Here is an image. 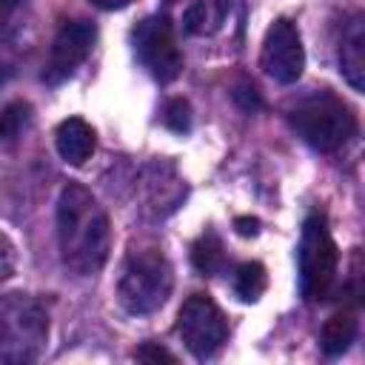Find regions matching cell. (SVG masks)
I'll list each match as a JSON object with an SVG mask.
<instances>
[{
  "mask_svg": "<svg viewBox=\"0 0 365 365\" xmlns=\"http://www.w3.org/2000/svg\"><path fill=\"white\" fill-rule=\"evenodd\" d=\"M163 120H165V125H168L171 131H180V134L188 131V128H191V106H188V100H182V97L168 100Z\"/></svg>",
  "mask_w": 365,
  "mask_h": 365,
  "instance_id": "16",
  "label": "cell"
},
{
  "mask_svg": "<svg viewBox=\"0 0 365 365\" xmlns=\"http://www.w3.org/2000/svg\"><path fill=\"white\" fill-rule=\"evenodd\" d=\"M234 228H237L240 237H257L259 234V220L257 217H237Z\"/></svg>",
  "mask_w": 365,
  "mask_h": 365,
  "instance_id": "18",
  "label": "cell"
},
{
  "mask_svg": "<svg viewBox=\"0 0 365 365\" xmlns=\"http://www.w3.org/2000/svg\"><path fill=\"white\" fill-rule=\"evenodd\" d=\"M191 262L200 274L205 277H217L222 274L225 268V248H222V240L214 234V231H202L197 237V242L191 245Z\"/></svg>",
  "mask_w": 365,
  "mask_h": 365,
  "instance_id": "13",
  "label": "cell"
},
{
  "mask_svg": "<svg viewBox=\"0 0 365 365\" xmlns=\"http://www.w3.org/2000/svg\"><path fill=\"white\" fill-rule=\"evenodd\" d=\"M268 288V274L262 262H240L234 271V294L242 302H257Z\"/></svg>",
  "mask_w": 365,
  "mask_h": 365,
  "instance_id": "14",
  "label": "cell"
},
{
  "mask_svg": "<svg viewBox=\"0 0 365 365\" xmlns=\"http://www.w3.org/2000/svg\"><path fill=\"white\" fill-rule=\"evenodd\" d=\"M97 40V29L88 20H68L60 26V31L51 40L48 60L43 68V80L57 86L66 77L74 74V68L91 54V46Z\"/></svg>",
  "mask_w": 365,
  "mask_h": 365,
  "instance_id": "9",
  "label": "cell"
},
{
  "mask_svg": "<svg viewBox=\"0 0 365 365\" xmlns=\"http://www.w3.org/2000/svg\"><path fill=\"white\" fill-rule=\"evenodd\" d=\"M134 54L140 66L157 80V83H171L182 71V54L174 37V23L168 14H151L140 20L131 31Z\"/></svg>",
  "mask_w": 365,
  "mask_h": 365,
  "instance_id": "6",
  "label": "cell"
},
{
  "mask_svg": "<svg viewBox=\"0 0 365 365\" xmlns=\"http://www.w3.org/2000/svg\"><path fill=\"white\" fill-rule=\"evenodd\" d=\"M354 336H356V319L348 314H334L331 319H325L319 331V348L325 356H339L351 348Z\"/></svg>",
  "mask_w": 365,
  "mask_h": 365,
  "instance_id": "12",
  "label": "cell"
},
{
  "mask_svg": "<svg viewBox=\"0 0 365 365\" xmlns=\"http://www.w3.org/2000/svg\"><path fill=\"white\" fill-rule=\"evenodd\" d=\"M339 71L342 77L365 91V14H354L345 20L342 34H339V48H336Z\"/></svg>",
  "mask_w": 365,
  "mask_h": 365,
  "instance_id": "10",
  "label": "cell"
},
{
  "mask_svg": "<svg viewBox=\"0 0 365 365\" xmlns=\"http://www.w3.org/2000/svg\"><path fill=\"white\" fill-rule=\"evenodd\" d=\"M46 336H48L46 311L23 294H9L0 305V359L9 365L31 362L40 356Z\"/></svg>",
  "mask_w": 365,
  "mask_h": 365,
  "instance_id": "4",
  "label": "cell"
},
{
  "mask_svg": "<svg viewBox=\"0 0 365 365\" xmlns=\"http://www.w3.org/2000/svg\"><path fill=\"white\" fill-rule=\"evenodd\" d=\"M288 123L311 148L325 154L342 148L356 131V117L351 106L328 88L299 97L288 108Z\"/></svg>",
  "mask_w": 365,
  "mask_h": 365,
  "instance_id": "2",
  "label": "cell"
},
{
  "mask_svg": "<svg viewBox=\"0 0 365 365\" xmlns=\"http://www.w3.org/2000/svg\"><path fill=\"white\" fill-rule=\"evenodd\" d=\"M171 288H174V274L160 251L143 248L125 257L117 279V299L128 314L143 317L160 311L171 297Z\"/></svg>",
  "mask_w": 365,
  "mask_h": 365,
  "instance_id": "3",
  "label": "cell"
},
{
  "mask_svg": "<svg viewBox=\"0 0 365 365\" xmlns=\"http://www.w3.org/2000/svg\"><path fill=\"white\" fill-rule=\"evenodd\" d=\"M297 259H299V294L308 302L325 299L336 282L339 251L328 231V220L322 214H311L302 222Z\"/></svg>",
  "mask_w": 365,
  "mask_h": 365,
  "instance_id": "5",
  "label": "cell"
},
{
  "mask_svg": "<svg viewBox=\"0 0 365 365\" xmlns=\"http://www.w3.org/2000/svg\"><path fill=\"white\" fill-rule=\"evenodd\" d=\"M111 225L97 197L68 182L57 200V248L63 265L77 277L97 274L108 259Z\"/></svg>",
  "mask_w": 365,
  "mask_h": 365,
  "instance_id": "1",
  "label": "cell"
},
{
  "mask_svg": "<svg viewBox=\"0 0 365 365\" xmlns=\"http://www.w3.org/2000/svg\"><path fill=\"white\" fill-rule=\"evenodd\" d=\"M177 334L194 356L205 359L228 339V322L208 294H191L177 314Z\"/></svg>",
  "mask_w": 365,
  "mask_h": 365,
  "instance_id": "7",
  "label": "cell"
},
{
  "mask_svg": "<svg viewBox=\"0 0 365 365\" xmlns=\"http://www.w3.org/2000/svg\"><path fill=\"white\" fill-rule=\"evenodd\" d=\"M259 66L268 77H274L282 86H291L302 77L305 68V48L299 40V31L291 20L279 17L268 26L262 51H259Z\"/></svg>",
  "mask_w": 365,
  "mask_h": 365,
  "instance_id": "8",
  "label": "cell"
},
{
  "mask_svg": "<svg viewBox=\"0 0 365 365\" xmlns=\"http://www.w3.org/2000/svg\"><path fill=\"white\" fill-rule=\"evenodd\" d=\"M134 359H140V362H177V356L168 348L157 345V342H143L134 351Z\"/></svg>",
  "mask_w": 365,
  "mask_h": 365,
  "instance_id": "17",
  "label": "cell"
},
{
  "mask_svg": "<svg viewBox=\"0 0 365 365\" xmlns=\"http://www.w3.org/2000/svg\"><path fill=\"white\" fill-rule=\"evenodd\" d=\"M29 120H31V106L29 103H23V100L9 103L3 108V114H0V134H3V140L11 143L17 134H23V128L29 125Z\"/></svg>",
  "mask_w": 365,
  "mask_h": 365,
  "instance_id": "15",
  "label": "cell"
},
{
  "mask_svg": "<svg viewBox=\"0 0 365 365\" xmlns=\"http://www.w3.org/2000/svg\"><path fill=\"white\" fill-rule=\"evenodd\" d=\"M14 6H17V0H3V17H9Z\"/></svg>",
  "mask_w": 365,
  "mask_h": 365,
  "instance_id": "21",
  "label": "cell"
},
{
  "mask_svg": "<svg viewBox=\"0 0 365 365\" xmlns=\"http://www.w3.org/2000/svg\"><path fill=\"white\" fill-rule=\"evenodd\" d=\"M3 257H6L3 277H11V242H9V237H3Z\"/></svg>",
  "mask_w": 365,
  "mask_h": 365,
  "instance_id": "19",
  "label": "cell"
},
{
  "mask_svg": "<svg viewBox=\"0 0 365 365\" xmlns=\"http://www.w3.org/2000/svg\"><path fill=\"white\" fill-rule=\"evenodd\" d=\"M94 6H100V9H108V11H114V9H123V6H128L131 0H91Z\"/></svg>",
  "mask_w": 365,
  "mask_h": 365,
  "instance_id": "20",
  "label": "cell"
},
{
  "mask_svg": "<svg viewBox=\"0 0 365 365\" xmlns=\"http://www.w3.org/2000/svg\"><path fill=\"white\" fill-rule=\"evenodd\" d=\"M54 145H57V154L68 163V165H83L91 154H94V145H97V134L94 128L83 120V117H68L57 125L54 131Z\"/></svg>",
  "mask_w": 365,
  "mask_h": 365,
  "instance_id": "11",
  "label": "cell"
}]
</instances>
